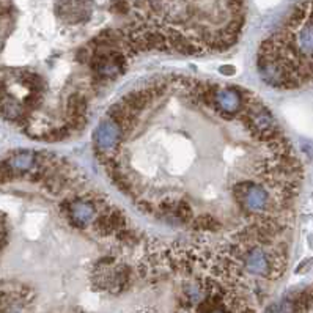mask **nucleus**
<instances>
[{
    "label": "nucleus",
    "mask_w": 313,
    "mask_h": 313,
    "mask_svg": "<svg viewBox=\"0 0 313 313\" xmlns=\"http://www.w3.org/2000/svg\"><path fill=\"white\" fill-rule=\"evenodd\" d=\"M124 131L117 121L112 118H104L93 132V142H95V153L99 158V161H104L106 158H110L115 154L120 142L123 140Z\"/></svg>",
    "instance_id": "1"
},
{
    "label": "nucleus",
    "mask_w": 313,
    "mask_h": 313,
    "mask_svg": "<svg viewBox=\"0 0 313 313\" xmlns=\"http://www.w3.org/2000/svg\"><path fill=\"white\" fill-rule=\"evenodd\" d=\"M61 211L68 217V222L79 230H85L87 227H92L99 214L95 200L85 197L66 198L61 203Z\"/></svg>",
    "instance_id": "2"
},
{
    "label": "nucleus",
    "mask_w": 313,
    "mask_h": 313,
    "mask_svg": "<svg viewBox=\"0 0 313 313\" xmlns=\"http://www.w3.org/2000/svg\"><path fill=\"white\" fill-rule=\"evenodd\" d=\"M244 102H245L244 101V90H241L238 87L222 88V90H219V93L216 96L214 109L222 117H235V115L241 114Z\"/></svg>",
    "instance_id": "3"
},
{
    "label": "nucleus",
    "mask_w": 313,
    "mask_h": 313,
    "mask_svg": "<svg viewBox=\"0 0 313 313\" xmlns=\"http://www.w3.org/2000/svg\"><path fill=\"white\" fill-rule=\"evenodd\" d=\"M0 114L5 118L13 121H23L26 118V107L24 104L17 102L8 93L0 95Z\"/></svg>",
    "instance_id": "4"
},
{
    "label": "nucleus",
    "mask_w": 313,
    "mask_h": 313,
    "mask_svg": "<svg viewBox=\"0 0 313 313\" xmlns=\"http://www.w3.org/2000/svg\"><path fill=\"white\" fill-rule=\"evenodd\" d=\"M38 154H35L33 151H23V153H17L13 158H10L7 162L13 167V169L17 173H23V172H29L32 170L33 167L38 162Z\"/></svg>",
    "instance_id": "5"
},
{
    "label": "nucleus",
    "mask_w": 313,
    "mask_h": 313,
    "mask_svg": "<svg viewBox=\"0 0 313 313\" xmlns=\"http://www.w3.org/2000/svg\"><path fill=\"white\" fill-rule=\"evenodd\" d=\"M222 227V222L210 214L197 216L189 222V228H192L194 232H217Z\"/></svg>",
    "instance_id": "6"
},
{
    "label": "nucleus",
    "mask_w": 313,
    "mask_h": 313,
    "mask_svg": "<svg viewBox=\"0 0 313 313\" xmlns=\"http://www.w3.org/2000/svg\"><path fill=\"white\" fill-rule=\"evenodd\" d=\"M311 261H313V258H308V260L302 261V263L299 264V267L296 269V273H298V274H301V273H304V271H307V269H308L307 266H310V264H311Z\"/></svg>",
    "instance_id": "7"
},
{
    "label": "nucleus",
    "mask_w": 313,
    "mask_h": 313,
    "mask_svg": "<svg viewBox=\"0 0 313 313\" xmlns=\"http://www.w3.org/2000/svg\"><path fill=\"white\" fill-rule=\"evenodd\" d=\"M223 76H232V74H235V68L233 66H228V65H223V66H220V70H219Z\"/></svg>",
    "instance_id": "8"
},
{
    "label": "nucleus",
    "mask_w": 313,
    "mask_h": 313,
    "mask_svg": "<svg viewBox=\"0 0 313 313\" xmlns=\"http://www.w3.org/2000/svg\"><path fill=\"white\" fill-rule=\"evenodd\" d=\"M302 150H304L308 156H313V143H311V142L302 143Z\"/></svg>",
    "instance_id": "9"
},
{
    "label": "nucleus",
    "mask_w": 313,
    "mask_h": 313,
    "mask_svg": "<svg viewBox=\"0 0 313 313\" xmlns=\"http://www.w3.org/2000/svg\"><path fill=\"white\" fill-rule=\"evenodd\" d=\"M7 92H5V83H4V80L0 79V95H5Z\"/></svg>",
    "instance_id": "10"
}]
</instances>
